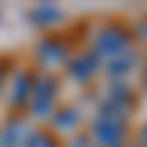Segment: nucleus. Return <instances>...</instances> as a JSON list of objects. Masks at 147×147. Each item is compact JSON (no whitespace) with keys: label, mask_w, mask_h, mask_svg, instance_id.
Segmentation results:
<instances>
[{"label":"nucleus","mask_w":147,"mask_h":147,"mask_svg":"<svg viewBox=\"0 0 147 147\" xmlns=\"http://www.w3.org/2000/svg\"><path fill=\"white\" fill-rule=\"evenodd\" d=\"M127 50V35L124 30H115V27H106L100 30V38H97V59L106 56V59H121Z\"/></svg>","instance_id":"obj_2"},{"label":"nucleus","mask_w":147,"mask_h":147,"mask_svg":"<svg viewBox=\"0 0 147 147\" xmlns=\"http://www.w3.org/2000/svg\"><path fill=\"white\" fill-rule=\"evenodd\" d=\"M138 147H147V127L141 129V144H138Z\"/></svg>","instance_id":"obj_5"},{"label":"nucleus","mask_w":147,"mask_h":147,"mask_svg":"<svg viewBox=\"0 0 147 147\" xmlns=\"http://www.w3.org/2000/svg\"><path fill=\"white\" fill-rule=\"evenodd\" d=\"M21 147H56V144L50 141V136H47V132L35 129V132H30V136H27V141H24Z\"/></svg>","instance_id":"obj_4"},{"label":"nucleus","mask_w":147,"mask_h":147,"mask_svg":"<svg viewBox=\"0 0 147 147\" xmlns=\"http://www.w3.org/2000/svg\"><path fill=\"white\" fill-rule=\"evenodd\" d=\"M97 68H100L97 53H82V56H77V62H74V80H80V82L91 80L97 74Z\"/></svg>","instance_id":"obj_3"},{"label":"nucleus","mask_w":147,"mask_h":147,"mask_svg":"<svg viewBox=\"0 0 147 147\" xmlns=\"http://www.w3.org/2000/svg\"><path fill=\"white\" fill-rule=\"evenodd\" d=\"M94 138L97 144L94 147H124V121L121 118H112V115H100L94 121Z\"/></svg>","instance_id":"obj_1"}]
</instances>
